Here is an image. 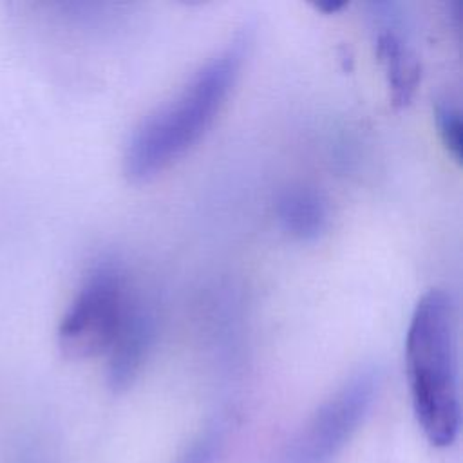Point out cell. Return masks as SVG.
I'll return each instance as SVG.
<instances>
[{
	"instance_id": "6da1fadb",
	"label": "cell",
	"mask_w": 463,
	"mask_h": 463,
	"mask_svg": "<svg viewBox=\"0 0 463 463\" xmlns=\"http://www.w3.org/2000/svg\"><path fill=\"white\" fill-rule=\"evenodd\" d=\"M246 51L244 34L232 38L137 123L123 154V170L132 183L154 179L204 137L241 76Z\"/></svg>"
},
{
	"instance_id": "7a4b0ae2",
	"label": "cell",
	"mask_w": 463,
	"mask_h": 463,
	"mask_svg": "<svg viewBox=\"0 0 463 463\" xmlns=\"http://www.w3.org/2000/svg\"><path fill=\"white\" fill-rule=\"evenodd\" d=\"M412 411L434 447H449L459 430L458 320L450 293L429 289L414 306L405 336Z\"/></svg>"
},
{
	"instance_id": "3957f363",
	"label": "cell",
	"mask_w": 463,
	"mask_h": 463,
	"mask_svg": "<svg viewBox=\"0 0 463 463\" xmlns=\"http://www.w3.org/2000/svg\"><path fill=\"white\" fill-rule=\"evenodd\" d=\"M128 277L116 259L94 262L58 324V345L74 360L107 354L134 297Z\"/></svg>"
},
{
	"instance_id": "277c9868",
	"label": "cell",
	"mask_w": 463,
	"mask_h": 463,
	"mask_svg": "<svg viewBox=\"0 0 463 463\" xmlns=\"http://www.w3.org/2000/svg\"><path fill=\"white\" fill-rule=\"evenodd\" d=\"M380 387L378 367L356 369L307 420L289 443L282 463H331L373 409Z\"/></svg>"
},
{
	"instance_id": "5b68a950",
	"label": "cell",
	"mask_w": 463,
	"mask_h": 463,
	"mask_svg": "<svg viewBox=\"0 0 463 463\" xmlns=\"http://www.w3.org/2000/svg\"><path fill=\"white\" fill-rule=\"evenodd\" d=\"M371 16L376 22L374 52L383 69L391 101L400 109L411 103L420 85V60L407 38V33H403L400 5L376 2L371 4Z\"/></svg>"
},
{
	"instance_id": "8992f818",
	"label": "cell",
	"mask_w": 463,
	"mask_h": 463,
	"mask_svg": "<svg viewBox=\"0 0 463 463\" xmlns=\"http://www.w3.org/2000/svg\"><path fill=\"white\" fill-rule=\"evenodd\" d=\"M156 327V313L152 306L134 291L127 317L107 353V380L112 391H125L137 378L154 345Z\"/></svg>"
},
{
	"instance_id": "52a82bcc",
	"label": "cell",
	"mask_w": 463,
	"mask_h": 463,
	"mask_svg": "<svg viewBox=\"0 0 463 463\" xmlns=\"http://www.w3.org/2000/svg\"><path fill=\"white\" fill-rule=\"evenodd\" d=\"M275 215L288 235L311 242L327 230L331 212L326 195L317 186L293 183L277 195Z\"/></svg>"
},
{
	"instance_id": "ba28073f",
	"label": "cell",
	"mask_w": 463,
	"mask_h": 463,
	"mask_svg": "<svg viewBox=\"0 0 463 463\" xmlns=\"http://www.w3.org/2000/svg\"><path fill=\"white\" fill-rule=\"evenodd\" d=\"M434 121L445 150L456 163H459L463 139H461V114L456 103H452L450 99H438L434 105Z\"/></svg>"
},
{
	"instance_id": "9c48e42d",
	"label": "cell",
	"mask_w": 463,
	"mask_h": 463,
	"mask_svg": "<svg viewBox=\"0 0 463 463\" xmlns=\"http://www.w3.org/2000/svg\"><path fill=\"white\" fill-rule=\"evenodd\" d=\"M224 445V425L215 421L201 430L174 463H215Z\"/></svg>"
},
{
	"instance_id": "30bf717a",
	"label": "cell",
	"mask_w": 463,
	"mask_h": 463,
	"mask_svg": "<svg viewBox=\"0 0 463 463\" xmlns=\"http://www.w3.org/2000/svg\"><path fill=\"white\" fill-rule=\"evenodd\" d=\"M347 4H344V2H329V4H315V9L317 11H322V13H326V14H335V13H338L340 9H344Z\"/></svg>"
}]
</instances>
